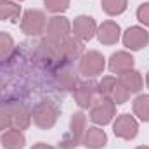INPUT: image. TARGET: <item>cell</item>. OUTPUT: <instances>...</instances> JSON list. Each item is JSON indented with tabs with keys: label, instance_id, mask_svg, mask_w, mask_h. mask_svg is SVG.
<instances>
[{
	"label": "cell",
	"instance_id": "cell-18",
	"mask_svg": "<svg viewBox=\"0 0 149 149\" xmlns=\"http://www.w3.org/2000/svg\"><path fill=\"white\" fill-rule=\"evenodd\" d=\"M118 81L130 92V94H137V92H141V88H142V76L139 71H135V70H130V71H127V73H121L118 76Z\"/></svg>",
	"mask_w": 149,
	"mask_h": 149
},
{
	"label": "cell",
	"instance_id": "cell-27",
	"mask_svg": "<svg viewBox=\"0 0 149 149\" xmlns=\"http://www.w3.org/2000/svg\"><path fill=\"white\" fill-rule=\"evenodd\" d=\"M10 127H12V123H10V116H9V113L5 111V108L0 104V132L9 130Z\"/></svg>",
	"mask_w": 149,
	"mask_h": 149
},
{
	"label": "cell",
	"instance_id": "cell-9",
	"mask_svg": "<svg viewBox=\"0 0 149 149\" xmlns=\"http://www.w3.org/2000/svg\"><path fill=\"white\" fill-rule=\"evenodd\" d=\"M113 132L116 137H120L123 141H132L139 134V123L130 114H120V116H116V120L113 123Z\"/></svg>",
	"mask_w": 149,
	"mask_h": 149
},
{
	"label": "cell",
	"instance_id": "cell-28",
	"mask_svg": "<svg viewBox=\"0 0 149 149\" xmlns=\"http://www.w3.org/2000/svg\"><path fill=\"white\" fill-rule=\"evenodd\" d=\"M31 149H56V148H52V146H49V144H43V142H38V144H35Z\"/></svg>",
	"mask_w": 149,
	"mask_h": 149
},
{
	"label": "cell",
	"instance_id": "cell-2",
	"mask_svg": "<svg viewBox=\"0 0 149 149\" xmlns=\"http://www.w3.org/2000/svg\"><path fill=\"white\" fill-rule=\"evenodd\" d=\"M59 116V108L52 101H40L31 111V120L42 130H49L56 125Z\"/></svg>",
	"mask_w": 149,
	"mask_h": 149
},
{
	"label": "cell",
	"instance_id": "cell-14",
	"mask_svg": "<svg viewBox=\"0 0 149 149\" xmlns=\"http://www.w3.org/2000/svg\"><path fill=\"white\" fill-rule=\"evenodd\" d=\"M134 57L132 54L125 52V50H120V52H114L111 57H109V71L114 74H121L127 73L130 70H134Z\"/></svg>",
	"mask_w": 149,
	"mask_h": 149
},
{
	"label": "cell",
	"instance_id": "cell-6",
	"mask_svg": "<svg viewBox=\"0 0 149 149\" xmlns=\"http://www.w3.org/2000/svg\"><path fill=\"white\" fill-rule=\"evenodd\" d=\"M5 108V111L9 113L10 116V123L14 128H19V130H26L31 123V111L30 108L24 104V102H19V101H9V102H3L2 104Z\"/></svg>",
	"mask_w": 149,
	"mask_h": 149
},
{
	"label": "cell",
	"instance_id": "cell-7",
	"mask_svg": "<svg viewBox=\"0 0 149 149\" xmlns=\"http://www.w3.org/2000/svg\"><path fill=\"white\" fill-rule=\"evenodd\" d=\"M54 83L63 92H71L78 85V73L71 66V63L64 61L54 70Z\"/></svg>",
	"mask_w": 149,
	"mask_h": 149
},
{
	"label": "cell",
	"instance_id": "cell-10",
	"mask_svg": "<svg viewBox=\"0 0 149 149\" xmlns=\"http://www.w3.org/2000/svg\"><path fill=\"white\" fill-rule=\"evenodd\" d=\"M71 30H73L74 37L80 38L81 42H88V40H92L97 35V24H95L94 17L83 16V14L78 16V17H74Z\"/></svg>",
	"mask_w": 149,
	"mask_h": 149
},
{
	"label": "cell",
	"instance_id": "cell-26",
	"mask_svg": "<svg viewBox=\"0 0 149 149\" xmlns=\"http://www.w3.org/2000/svg\"><path fill=\"white\" fill-rule=\"evenodd\" d=\"M137 19H139L144 26H149V2L139 5V9H137Z\"/></svg>",
	"mask_w": 149,
	"mask_h": 149
},
{
	"label": "cell",
	"instance_id": "cell-8",
	"mask_svg": "<svg viewBox=\"0 0 149 149\" xmlns=\"http://www.w3.org/2000/svg\"><path fill=\"white\" fill-rule=\"evenodd\" d=\"M45 26H47V17H45V14L42 10H38V9L24 10V14L21 17L23 33H26L30 37H37V35L45 31Z\"/></svg>",
	"mask_w": 149,
	"mask_h": 149
},
{
	"label": "cell",
	"instance_id": "cell-31",
	"mask_svg": "<svg viewBox=\"0 0 149 149\" xmlns=\"http://www.w3.org/2000/svg\"><path fill=\"white\" fill-rule=\"evenodd\" d=\"M19 2H21V0H19Z\"/></svg>",
	"mask_w": 149,
	"mask_h": 149
},
{
	"label": "cell",
	"instance_id": "cell-22",
	"mask_svg": "<svg viewBox=\"0 0 149 149\" xmlns=\"http://www.w3.org/2000/svg\"><path fill=\"white\" fill-rule=\"evenodd\" d=\"M114 85H116V78L114 76H102V80L99 83H95L97 95L111 99V92H113V88H114Z\"/></svg>",
	"mask_w": 149,
	"mask_h": 149
},
{
	"label": "cell",
	"instance_id": "cell-30",
	"mask_svg": "<svg viewBox=\"0 0 149 149\" xmlns=\"http://www.w3.org/2000/svg\"><path fill=\"white\" fill-rule=\"evenodd\" d=\"M135 149H149V146H139V148H135Z\"/></svg>",
	"mask_w": 149,
	"mask_h": 149
},
{
	"label": "cell",
	"instance_id": "cell-29",
	"mask_svg": "<svg viewBox=\"0 0 149 149\" xmlns=\"http://www.w3.org/2000/svg\"><path fill=\"white\" fill-rule=\"evenodd\" d=\"M146 85H148V88H149V71H148V74H146Z\"/></svg>",
	"mask_w": 149,
	"mask_h": 149
},
{
	"label": "cell",
	"instance_id": "cell-4",
	"mask_svg": "<svg viewBox=\"0 0 149 149\" xmlns=\"http://www.w3.org/2000/svg\"><path fill=\"white\" fill-rule=\"evenodd\" d=\"M114 113H116V104L113 102L109 97H101V95H99L97 99H94V102H92V106H90V114H88V118H90L94 123L104 127V125H108V123L113 121Z\"/></svg>",
	"mask_w": 149,
	"mask_h": 149
},
{
	"label": "cell",
	"instance_id": "cell-12",
	"mask_svg": "<svg viewBox=\"0 0 149 149\" xmlns=\"http://www.w3.org/2000/svg\"><path fill=\"white\" fill-rule=\"evenodd\" d=\"M95 95H97V90H95V83H92V81L78 83L76 88L73 90L74 102H76L81 109H88V108L92 106Z\"/></svg>",
	"mask_w": 149,
	"mask_h": 149
},
{
	"label": "cell",
	"instance_id": "cell-17",
	"mask_svg": "<svg viewBox=\"0 0 149 149\" xmlns=\"http://www.w3.org/2000/svg\"><path fill=\"white\" fill-rule=\"evenodd\" d=\"M0 144L3 149H23L26 144V137L23 134V130L10 127L9 130L2 132L0 135Z\"/></svg>",
	"mask_w": 149,
	"mask_h": 149
},
{
	"label": "cell",
	"instance_id": "cell-20",
	"mask_svg": "<svg viewBox=\"0 0 149 149\" xmlns=\"http://www.w3.org/2000/svg\"><path fill=\"white\" fill-rule=\"evenodd\" d=\"M134 114L141 120V121H149V95L142 94L137 95L134 101Z\"/></svg>",
	"mask_w": 149,
	"mask_h": 149
},
{
	"label": "cell",
	"instance_id": "cell-5",
	"mask_svg": "<svg viewBox=\"0 0 149 149\" xmlns=\"http://www.w3.org/2000/svg\"><path fill=\"white\" fill-rule=\"evenodd\" d=\"M70 33H71V24L64 16H52L47 21V26H45L47 38L45 40H49L50 43L61 45L66 38H70Z\"/></svg>",
	"mask_w": 149,
	"mask_h": 149
},
{
	"label": "cell",
	"instance_id": "cell-25",
	"mask_svg": "<svg viewBox=\"0 0 149 149\" xmlns=\"http://www.w3.org/2000/svg\"><path fill=\"white\" fill-rule=\"evenodd\" d=\"M43 5L49 12L59 14V12H64L70 7V0H43Z\"/></svg>",
	"mask_w": 149,
	"mask_h": 149
},
{
	"label": "cell",
	"instance_id": "cell-15",
	"mask_svg": "<svg viewBox=\"0 0 149 149\" xmlns=\"http://www.w3.org/2000/svg\"><path fill=\"white\" fill-rule=\"evenodd\" d=\"M121 35L120 24L114 21H104L99 28H97V38L102 45H114Z\"/></svg>",
	"mask_w": 149,
	"mask_h": 149
},
{
	"label": "cell",
	"instance_id": "cell-3",
	"mask_svg": "<svg viewBox=\"0 0 149 149\" xmlns=\"http://www.w3.org/2000/svg\"><path fill=\"white\" fill-rule=\"evenodd\" d=\"M104 68H106V59L97 50L83 52V56L78 61V73L87 76V78H94V76L102 74Z\"/></svg>",
	"mask_w": 149,
	"mask_h": 149
},
{
	"label": "cell",
	"instance_id": "cell-11",
	"mask_svg": "<svg viewBox=\"0 0 149 149\" xmlns=\"http://www.w3.org/2000/svg\"><path fill=\"white\" fill-rule=\"evenodd\" d=\"M123 45L130 50H141L142 47H146L149 42V33L148 30H144L142 26H130L125 33H123Z\"/></svg>",
	"mask_w": 149,
	"mask_h": 149
},
{
	"label": "cell",
	"instance_id": "cell-23",
	"mask_svg": "<svg viewBox=\"0 0 149 149\" xmlns=\"http://www.w3.org/2000/svg\"><path fill=\"white\" fill-rule=\"evenodd\" d=\"M14 50V40L9 33L0 31V61H5Z\"/></svg>",
	"mask_w": 149,
	"mask_h": 149
},
{
	"label": "cell",
	"instance_id": "cell-16",
	"mask_svg": "<svg viewBox=\"0 0 149 149\" xmlns=\"http://www.w3.org/2000/svg\"><path fill=\"white\" fill-rule=\"evenodd\" d=\"M81 144L87 149H102L108 144V135L102 128L99 127H90L85 130V135H83V141Z\"/></svg>",
	"mask_w": 149,
	"mask_h": 149
},
{
	"label": "cell",
	"instance_id": "cell-13",
	"mask_svg": "<svg viewBox=\"0 0 149 149\" xmlns=\"http://www.w3.org/2000/svg\"><path fill=\"white\" fill-rule=\"evenodd\" d=\"M83 52H85V45H83V42L80 38L76 37L66 38L59 45V54H61L63 61H68V63H71L74 59H80L83 56Z\"/></svg>",
	"mask_w": 149,
	"mask_h": 149
},
{
	"label": "cell",
	"instance_id": "cell-19",
	"mask_svg": "<svg viewBox=\"0 0 149 149\" xmlns=\"http://www.w3.org/2000/svg\"><path fill=\"white\" fill-rule=\"evenodd\" d=\"M21 14V5L12 0H0V21H12L17 23Z\"/></svg>",
	"mask_w": 149,
	"mask_h": 149
},
{
	"label": "cell",
	"instance_id": "cell-21",
	"mask_svg": "<svg viewBox=\"0 0 149 149\" xmlns=\"http://www.w3.org/2000/svg\"><path fill=\"white\" fill-rule=\"evenodd\" d=\"M101 5L108 16H120L127 10L128 2L127 0H101Z\"/></svg>",
	"mask_w": 149,
	"mask_h": 149
},
{
	"label": "cell",
	"instance_id": "cell-24",
	"mask_svg": "<svg viewBox=\"0 0 149 149\" xmlns=\"http://www.w3.org/2000/svg\"><path fill=\"white\" fill-rule=\"evenodd\" d=\"M128 97H130V92L116 80V85H114V88H113V92H111V101L116 106H120V104H125L128 101Z\"/></svg>",
	"mask_w": 149,
	"mask_h": 149
},
{
	"label": "cell",
	"instance_id": "cell-1",
	"mask_svg": "<svg viewBox=\"0 0 149 149\" xmlns=\"http://www.w3.org/2000/svg\"><path fill=\"white\" fill-rule=\"evenodd\" d=\"M85 130H87V116L81 111L74 113L71 116V121H70V130L64 134V137L61 139L59 142V148L61 149H74L78 148L83 141V135H85Z\"/></svg>",
	"mask_w": 149,
	"mask_h": 149
}]
</instances>
